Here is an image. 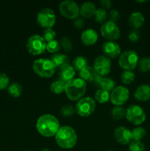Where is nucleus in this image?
Here are the masks:
<instances>
[{"mask_svg":"<svg viewBox=\"0 0 150 151\" xmlns=\"http://www.w3.org/2000/svg\"><path fill=\"white\" fill-rule=\"evenodd\" d=\"M100 4H101V7L104 9H109L112 5V2L110 0H102V1H100Z\"/></svg>","mask_w":150,"mask_h":151,"instance_id":"obj_42","label":"nucleus"},{"mask_svg":"<svg viewBox=\"0 0 150 151\" xmlns=\"http://www.w3.org/2000/svg\"><path fill=\"white\" fill-rule=\"evenodd\" d=\"M75 113V109L71 105L63 106L60 109V114L65 117H70Z\"/></svg>","mask_w":150,"mask_h":151,"instance_id":"obj_36","label":"nucleus"},{"mask_svg":"<svg viewBox=\"0 0 150 151\" xmlns=\"http://www.w3.org/2000/svg\"><path fill=\"white\" fill-rule=\"evenodd\" d=\"M81 40L85 45H94L98 40V34L93 29H85L81 35Z\"/></svg>","mask_w":150,"mask_h":151,"instance_id":"obj_17","label":"nucleus"},{"mask_svg":"<svg viewBox=\"0 0 150 151\" xmlns=\"http://www.w3.org/2000/svg\"><path fill=\"white\" fill-rule=\"evenodd\" d=\"M114 137L118 143L125 145L132 141V133L128 128L121 126L115 130Z\"/></svg>","mask_w":150,"mask_h":151,"instance_id":"obj_15","label":"nucleus"},{"mask_svg":"<svg viewBox=\"0 0 150 151\" xmlns=\"http://www.w3.org/2000/svg\"><path fill=\"white\" fill-rule=\"evenodd\" d=\"M26 49L32 55H38L45 52L46 43L44 38L39 35H32L26 42Z\"/></svg>","mask_w":150,"mask_h":151,"instance_id":"obj_7","label":"nucleus"},{"mask_svg":"<svg viewBox=\"0 0 150 151\" xmlns=\"http://www.w3.org/2000/svg\"><path fill=\"white\" fill-rule=\"evenodd\" d=\"M96 109L95 100L89 97L80 99L75 107V111L82 117H87L94 113Z\"/></svg>","mask_w":150,"mask_h":151,"instance_id":"obj_8","label":"nucleus"},{"mask_svg":"<svg viewBox=\"0 0 150 151\" xmlns=\"http://www.w3.org/2000/svg\"><path fill=\"white\" fill-rule=\"evenodd\" d=\"M140 37H141V34H140L139 31L136 30V29H132L128 35V38L131 42L135 43L139 40Z\"/></svg>","mask_w":150,"mask_h":151,"instance_id":"obj_40","label":"nucleus"},{"mask_svg":"<svg viewBox=\"0 0 150 151\" xmlns=\"http://www.w3.org/2000/svg\"><path fill=\"white\" fill-rule=\"evenodd\" d=\"M38 132L44 137L55 136L60 128V123L57 118L51 114H44L38 118L36 123Z\"/></svg>","mask_w":150,"mask_h":151,"instance_id":"obj_1","label":"nucleus"},{"mask_svg":"<svg viewBox=\"0 0 150 151\" xmlns=\"http://www.w3.org/2000/svg\"><path fill=\"white\" fill-rule=\"evenodd\" d=\"M42 151H50V150H49L48 149H44V150H43Z\"/></svg>","mask_w":150,"mask_h":151,"instance_id":"obj_43","label":"nucleus"},{"mask_svg":"<svg viewBox=\"0 0 150 151\" xmlns=\"http://www.w3.org/2000/svg\"><path fill=\"white\" fill-rule=\"evenodd\" d=\"M94 69L98 75L104 77L108 75L111 70L110 59L106 56H99L95 59L94 63Z\"/></svg>","mask_w":150,"mask_h":151,"instance_id":"obj_13","label":"nucleus"},{"mask_svg":"<svg viewBox=\"0 0 150 151\" xmlns=\"http://www.w3.org/2000/svg\"><path fill=\"white\" fill-rule=\"evenodd\" d=\"M138 69L142 72H148L150 71V58H142L138 61Z\"/></svg>","mask_w":150,"mask_h":151,"instance_id":"obj_32","label":"nucleus"},{"mask_svg":"<svg viewBox=\"0 0 150 151\" xmlns=\"http://www.w3.org/2000/svg\"><path fill=\"white\" fill-rule=\"evenodd\" d=\"M129 151H144L145 145L141 141H134L132 140L129 145Z\"/></svg>","mask_w":150,"mask_h":151,"instance_id":"obj_35","label":"nucleus"},{"mask_svg":"<svg viewBox=\"0 0 150 151\" xmlns=\"http://www.w3.org/2000/svg\"><path fill=\"white\" fill-rule=\"evenodd\" d=\"M55 14L51 9H42L37 15V22L45 29L52 27L55 24Z\"/></svg>","mask_w":150,"mask_h":151,"instance_id":"obj_10","label":"nucleus"},{"mask_svg":"<svg viewBox=\"0 0 150 151\" xmlns=\"http://www.w3.org/2000/svg\"><path fill=\"white\" fill-rule=\"evenodd\" d=\"M96 75L97 73L95 72L94 68L88 66L87 67L84 68L83 69H82L80 72H79V78L83 80L85 83H92V81H94V78H95Z\"/></svg>","mask_w":150,"mask_h":151,"instance_id":"obj_21","label":"nucleus"},{"mask_svg":"<svg viewBox=\"0 0 150 151\" xmlns=\"http://www.w3.org/2000/svg\"><path fill=\"white\" fill-rule=\"evenodd\" d=\"M96 10V9L94 3L91 1H86L83 3L79 8V14L83 18L90 19L94 16Z\"/></svg>","mask_w":150,"mask_h":151,"instance_id":"obj_20","label":"nucleus"},{"mask_svg":"<svg viewBox=\"0 0 150 151\" xmlns=\"http://www.w3.org/2000/svg\"><path fill=\"white\" fill-rule=\"evenodd\" d=\"M134 97L138 101H147L150 100V86L143 84L138 86L134 93Z\"/></svg>","mask_w":150,"mask_h":151,"instance_id":"obj_18","label":"nucleus"},{"mask_svg":"<svg viewBox=\"0 0 150 151\" xmlns=\"http://www.w3.org/2000/svg\"><path fill=\"white\" fill-rule=\"evenodd\" d=\"M27 151H28V150H27Z\"/></svg>","mask_w":150,"mask_h":151,"instance_id":"obj_45","label":"nucleus"},{"mask_svg":"<svg viewBox=\"0 0 150 151\" xmlns=\"http://www.w3.org/2000/svg\"><path fill=\"white\" fill-rule=\"evenodd\" d=\"M56 37V32H54V30L51 28H48V29H45V30L44 31V39L45 40V41H46L47 43L50 42L51 41H54L55 40Z\"/></svg>","mask_w":150,"mask_h":151,"instance_id":"obj_37","label":"nucleus"},{"mask_svg":"<svg viewBox=\"0 0 150 151\" xmlns=\"http://www.w3.org/2000/svg\"><path fill=\"white\" fill-rule=\"evenodd\" d=\"M135 73L132 72V71H124L121 76L122 83L125 85H129V84L132 83L135 81Z\"/></svg>","mask_w":150,"mask_h":151,"instance_id":"obj_29","label":"nucleus"},{"mask_svg":"<svg viewBox=\"0 0 150 151\" xmlns=\"http://www.w3.org/2000/svg\"><path fill=\"white\" fill-rule=\"evenodd\" d=\"M73 68L74 70L80 72L82 69L88 66V60L83 56H77L73 60Z\"/></svg>","mask_w":150,"mask_h":151,"instance_id":"obj_23","label":"nucleus"},{"mask_svg":"<svg viewBox=\"0 0 150 151\" xmlns=\"http://www.w3.org/2000/svg\"><path fill=\"white\" fill-rule=\"evenodd\" d=\"M10 80L7 75L4 73H0V90H3L7 88L9 85Z\"/></svg>","mask_w":150,"mask_h":151,"instance_id":"obj_39","label":"nucleus"},{"mask_svg":"<svg viewBox=\"0 0 150 151\" xmlns=\"http://www.w3.org/2000/svg\"><path fill=\"white\" fill-rule=\"evenodd\" d=\"M125 114H126V111L123 107H121V106H115L110 112L112 118L116 120L122 119L125 116Z\"/></svg>","mask_w":150,"mask_h":151,"instance_id":"obj_28","label":"nucleus"},{"mask_svg":"<svg viewBox=\"0 0 150 151\" xmlns=\"http://www.w3.org/2000/svg\"><path fill=\"white\" fill-rule=\"evenodd\" d=\"M94 19L95 21L98 23L103 24L105 22L106 19H107V13L103 8H99L96 10L94 14Z\"/></svg>","mask_w":150,"mask_h":151,"instance_id":"obj_30","label":"nucleus"},{"mask_svg":"<svg viewBox=\"0 0 150 151\" xmlns=\"http://www.w3.org/2000/svg\"><path fill=\"white\" fill-rule=\"evenodd\" d=\"M60 48L61 47H60V41H57V40H54V41L46 43V50L49 52L54 53V54L55 52H57L60 50Z\"/></svg>","mask_w":150,"mask_h":151,"instance_id":"obj_33","label":"nucleus"},{"mask_svg":"<svg viewBox=\"0 0 150 151\" xmlns=\"http://www.w3.org/2000/svg\"><path fill=\"white\" fill-rule=\"evenodd\" d=\"M66 88V83H63L60 81H57L53 82L50 86V90L52 93L55 94H60L65 91Z\"/></svg>","mask_w":150,"mask_h":151,"instance_id":"obj_27","label":"nucleus"},{"mask_svg":"<svg viewBox=\"0 0 150 151\" xmlns=\"http://www.w3.org/2000/svg\"><path fill=\"white\" fill-rule=\"evenodd\" d=\"M129 97V90L126 87L119 86L112 91L110 94V101L116 106H120L126 103Z\"/></svg>","mask_w":150,"mask_h":151,"instance_id":"obj_12","label":"nucleus"},{"mask_svg":"<svg viewBox=\"0 0 150 151\" xmlns=\"http://www.w3.org/2000/svg\"><path fill=\"white\" fill-rule=\"evenodd\" d=\"M107 151H113V150H107Z\"/></svg>","mask_w":150,"mask_h":151,"instance_id":"obj_44","label":"nucleus"},{"mask_svg":"<svg viewBox=\"0 0 150 151\" xmlns=\"http://www.w3.org/2000/svg\"><path fill=\"white\" fill-rule=\"evenodd\" d=\"M87 90V84L80 78H74L66 84L65 93L68 98L72 101L80 100L85 94Z\"/></svg>","mask_w":150,"mask_h":151,"instance_id":"obj_3","label":"nucleus"},{"mask_svg":"<svg viewBox=\"0 0 150 151\" xmlns=\"http://www.w3.org/2000/svg\"><path fill=\"white\" fill-rule=\"evenodd\" d=\"M75 75V70L73 66L71 65L66 64L65 66H62L59 69L58 71V77L59 81H62L64 83H67L68 82L71 81L74 79V77Z\"/></svg>","mask_w":150,"mask_h":151,"instance_id":"obj_16","label":"nucleus"},{"mask_svg":"<svg viewBox=\"0 0 150 151\" xmlns=\"http://www.w3.org/2000/svg\"><path fill=\"white\" fill-rule=\"evenodd\" d=\"M32 69L38 76L49 78L54 75L56 67L50 59L40 58L34 61Z\"/></svg>","mask_w":150,"mask_h":151,"instance_id":"obj_4","label":"nucleus"},{"mask_svg":"<svg viewBox=\"0 0 150 151\" xmlns=\"http://www.w3.org/2000/svg\"><path fill=\"white\" fill-rule=\"evenodd\" d=\"M100 32L103 38L110 41L118 39L120 37V29L114 22L107 21L102 24L100 28Z\"/></svg>","mask_w":150,"mask_h":151,"instance_id":"obj_11","label":"nucleus"},{"mask_svg":"<svg viewBox=\"0 0 150 151\" xmlns=\"http://www.w3.org/2000/svg\"><path fill=\"white\" fill-rule=\"evenodd\" d=\"M126 119L133 125H139L146 120V113L143 108L138 105H132L126 110Z\"/></svg>","mask_w":150,"mask_h":151,"instance_id":"obj_6","label":"nucleus"},{"mask_svg":"<svg viewBox=\"0 0 150 151\" xmlns=\"http://www.w3.org/2000/svg\"><path fill=\"white\" fill-rule=\"evenodd\" d=\"M74 25L77 29H81L85 25V21H84V19L82 18L77 17L76 19H75L74 20Z\"/></svg>","mask_w":150,"mask_h":151,"instance_id":"obj_41","label":"nucleus"},{"mask_svg":"<svg viewBox=\"0 0 150 151\" xmlns=\"http://www.w3.org/2000/svg\"><path fill=\"white\" fill-rule=\"evenodd\" d=\"M60 47L66 52H69L72 50V43L68 37H62L60 41Z\"/></svg>","mask_w":150,"mask_h":151,"instance_id":"obj_34","label":"nucleus"},{"mask_svg":"<svg viewBox=\"0 0 150 151\" xmlns=\"http://www.w3.org/2000/svg\"><path fill=\"white\" fill-rule=\"evenodd\" d=\"M95 99L99 103H106L110 100V92L102 89H98L95 93Z\"/></svg>","mask_w":150,"mask_h":151,"instance_id":"obj_24","label":"nucleus"},{"mask_svg":"<svg viewBox=\"0 0 150 151\" xmlns=\"http://www.w3.org/2000/svg\"><path fill=\"white\" fill-rule=\"evenodd\" d=\"M53 63H54V66L56 68H59L60 69L62 66H65L66 64H69V58L67 56L64 54H61V53H54L51 56V59Z\"/></svg>","mask_w":150,"mask_h":151,"instance_id":"obj_22","label":"nucleus"},{"mask_svg":"<svg viewBox=\"0 0 150 151\" xmlns=\"http://www.w3.org/2000/svg\"><path fill=\"white\" fill-rule=\"evenodd\" d=\"M131 133H132V140H134V141H141L146 134L145 129L141 127L135 128L133 131H131Z\"/></svg>","mask_w":150,"mask_h":151,"instance_id":"obj_31","label":"nucleus"},{"mask_svg":"<svg viewBox=\"0 0 150 151\" xmlns=\"http://www.w3.org/2000/svg\"><path fill=\"white\" fill-rule=\"evenodd\" d=\"M7 91L12 97H19L22 94V86L18 83H13L8 86Z\"/></svg>","mask_w":150,"mask_h":151,"instance_id":"obj_26","label":"nucleus"},{"mask_svg":"<svg viewBox=\"0 0 150 151\" xmlns=\"http://www.w3.org/2000/svg\"><path fill=\"white\" fill-rule=\"evenodd\" d=\"M102 51L108 58H115L121 54V47L115 41H107L102 44Z\"/></svg>","mask_w":150,"mask_h":151,"instance_id":"obj_14","label":"nucleus"},{"mask_svg":"<svg viewBox=\"0 0 150 151\" xmlns=\"http://www.w3.org/2000/svg\"><path fill=\"white\" fill-rule=\"evenodd\" d=\"M139 58L134 50H126L121 53L119 59V64L121 68L126 71H132L138 66Z\"/></svg>","mask_w":150,"mask_h":151,"instance_id":"obj_5","label":"nucleus"},{"mask_svg":"<svg viewBox=\"0 0 150 151\" xmlns=\"http://www.w3.org/2000/svg\"><path fill=\"white\" fill-rule=\"evenodd\" d=\"M55 141L57 145L63 149H71L75 146L77 141V136L72 128L63 126L59 128L55 134Z\"/></svg>","mask_w":150,"mask_h":151,"instance_id":"obj_2","label":"nucleus"},{"mask_svg":"<svg viewBox=\"0 0 150 151\" xmlns=\"http://www.w3.org/2000/svg\"><path fill=\"white\" fill-rule=\"evenodd\" d=\"M115 86H116V83H115L113 80H112L111 78L104 77L102 81H101V83H100L99 88L100 89L104 90V91L110 92V91H113L116 88Z\"/></svg>","mask_w":150,"mask_h":151,"instance_id":"obj_25","label":"nucleus"},{"mask_svg":"<svg viewBox=\"0 0 150 151\" xmlns=\"http://www.w3.org/2000/svg\"><path fill=\"white\" fill-rule=\"evenodd\" d=\"M59 10L63 16L68 19H74L79 15V7L75 1L67 0L60 3Z\"/></svg>","mask_w":150,"mask_h":151,"instance_id":"obj_9","label":"nucleus"},{"mask_svg":"<svg viewBox=\"0 0 150 151\" xmlns=\"http://www.w3.org/2000/svg\"><path fill=\"white\" fill-rule=\"evenodd\" d=\"M119 18H120V13L116 10H112L107 13V19L110 22L116 23V22L119 20Z\"/></svg>","mask_w":150,"mask_h":151,"instance_id":"obj_38","label":"nucleus"},{"mask_svg":"<svg viewBox=\"0 0 150 151\" xmlns=\"http://www.w3.org/2000/svg\"><path fill=\"white\" fill-rule=\"evenodd\" d=\"M128 22L131 27L133 29L138 30L141 27H142L144 24V16L140 12H135L132 13L129 16Z\"/></svg>","mask_w":150,"mask_h":151,"instance_id":"obj_19","label":"nucleus"}]
</instances>
